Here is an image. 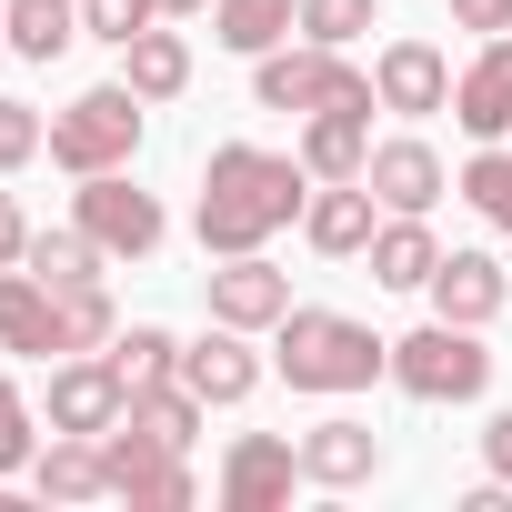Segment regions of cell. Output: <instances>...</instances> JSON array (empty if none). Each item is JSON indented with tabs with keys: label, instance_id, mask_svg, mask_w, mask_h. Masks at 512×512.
<instances>
[{
	"label": "cell",
	"instance_id": "obj_1",
	"mask_svg": "<svg viewBox=\"0 0 512 512\" xmlns=\"http://www.w3.org/2000/svg\"><path fill=\"white\" fill-rule=\"evenodd\" d=\"M312 201V171L262 151V141H221L211 171H201V251L221 262V251H262L272 231H292Z\"/></svg>",
	"mask_w": 512,
	"mask_h": 512
},
{
	"label": "cell",
	"instance_id": "obj_2",
	"mask_svg": "<svg viewBox=\"0 0 512 512\" xmlns=\"http://www.w3.org/2000/svg\"><path fill=\"white\" fill-rule=\"evenodd\" d=\"M372 372H392V342H372V322L282 312V382L292 392H372Z\"/></svg>",
	"mask_w": 512,
	"mask_h": 512
},
{
	"label": "cell",
	"instance_id": "obj_3",
	"mask_svg": "<svg viewBox=\"0 0 512 512\" xmlns=\"http://www.w3.org/2000/svg\"><path fill=\"white\" fill-rule=\"evenodd\" d=\"M392 382L412 392V402H482L492 392V352H482V332L472 322H422V332H402L392 342Z\"/></svg>",
	"mask_w": 512,
	"mask_h": 512
},
{
	"label": "cell",
	"instance_id": "obj_4",
	"mask_svg": "<svg viewBox=\"0 0 512 512\" xmlns=\"http://www.w3.org/2000/svg\"><path fill=\"white\" fill-rule=\"evenodd\" d=\"M131 151H141V91H131V81H101V91H81V101L51 121V161H61L71 181L121 171Z\"/></svg>",
	"mask_w": 512,
	"mask_h": 512
},
{
	"label": "cell",
	"instance_id": "obj_5",
	"mask_svg": "<svg viewBox=\"0 0 512 512\" xmlns=\"http://www.w3.org/2000/svg\"><path fill=\"white\" fill-rule=\"evenodd\" d=\"M251 101H262V111H332V101H382L342 51H322V41H302V51H262V61H251Z\"/></svg>",
	"mask_w": 512,
	"mask_h": 512
},
{
	"label": "cell",
	"instance_id": "obj_6",
	"mask_svg": "<svg viewBox=\"0 0 512 512\" xmlns=\"http://www.w3.org/2000/svg\"><path fill=\"white\" fill-rule=\"evenodd\" d=\"M101 452H111V492L131 502V512H191V462L171 452V442H151L141 422H111L101 432Z\"/></svg>",
	"mask_w": 512,
	"mask_h": 512
},
{
	"label": "cell",
	"instance_id": "obj_7",
	"mask_svg": "<svg viewBox=\"0 0 512 512\" xmlns=\"http://www.w3.org/2000/svg\"><path fill=\"white\" fill-rule=\"evenodd\" d=\"M81 231L111 251V262H141V251H161V231H171V221H161V201H151V191H131L121 171H91V181H81Z\"/></svg>",
	"mask_w": 512,
	"mask_h": 512
},
{
	"label": "cell",
	"instance_id": "obj_8",
	"mask_svg": "<svg viewBox=\"0 0 512 512\" xmlns=\"http://www.w3.org/2000/svg\"><path fill=\"white\" fill-rule=\"evenodd\" d=\"M282 312H292V282L262 262V251H221V272H211V322H231V332H282Z\"/></svg>",
	"mask_w": 512,
	"mask_h": 512
},
{
	"label": "cell",
	"instance_id": "obj_9",
	"mask_svg": "<svg viewBox=\"0 0 512 512\" xmlns=\"http://www.w3.org/2000/svg\"><path fill=\"white\" fill-rule=\"evenodd\" d=\"M121 412H131V382H121V362H111V352H101V362H91V352H71V362L51 372V432H111Z\"/></svg>",
	"mask_w": 512,
	"mask_h": 512
},
{
	"label": "cell",
	"instance_id": "obj_10",
	"mask_svg": "<svg viewBox=\"0 0 512 512\" xmlns=\"http://www.w3.org/2000/svg\"><path fill=\"white\" fill-rule=\"evenodd\" d=\"M292 482H302V452L282 432H241L221 462V512H272V502H292Z\"/></svg>",
	"mask_w": 512,
	"mask_h": 512
},
{
	"label": "cell",
	"instance_id": "obj_11",
	"mask_svg": "<svg viewBox=\"0 0 512 512\" xmlns=\"http://www.w3.org/2000/svg\"><path fill=\"white\" fill-rule=\"evenodd\" d=\"M422 292H432V312H442V322H472V332H482V322L512 302V272L492 262V251H442Z\"/></svg>",
	"mask_w": 512,
	"mask_h": 512
},
{
	"label": "cell",
	"instance_id": "obj_12",
	"mask_svg": "<svg viewBox=\"0 0 512 512\" xmlns=\"http://www.w3.org/2000/svg\"><path fill=\"white\" fill-rule=\"evenodd\" d=\"M372 91H382V111H402V121L452 111V61H442L432 41H392V51L372 61Z\"/></svg>",
	"mask_w": 512,
	"mask_h": 512
},
{
	"label": "cell",
	"instance_id": "obj_13",
	"mask_svg": "<svg viewBox=\"0 0 512 512\" xmlns=\"http://www.w3.org/2000/svg\"><path fill=\"white\" fill-rule=\"evenodd\" d=\"M0 352H31V362H61V292L21 262L0 272Z\"/></svg>",
	"mask_w": 512,
	"mask_h": 512
},
{
	"label": "cell",
	"instance_id": "obj_14",
	"mask_svg": "<svg viewBox=\"0 0 512 512\" xmlns=\"http://www.w3.org/2000/svg\"><path fill=\"white\" fill-rule=\"evenodd\" d=\"M382 201H372V181H322L312 201H302V231H312V251H322V262H352V251H372V221Z\"/></svg>",
	"mask_w": 512,
	"mask_h": 512
},
{
	"label": "cell",
	"instance_id": "obj_15",
	"mask_svg": "<svg viewBox=\"0 0 512 512\" xmlns=\"http://www.w3.org/2000/svg\"><path fill=\"white\" fill-rule=\"evenodd\" d=\"M362 161H372V101H332V111L302 121V171L312 181H362Z\"/></svg>",
	"mask_w": 512,
	"mask_h": 512
},
{
	"label": "cell",
	"instance_id": "obj_16",
	"mask_svg": "<svg viewBox=\"0 0 512 512\" xmlns=\"http://www.w3.org/2000/svg\"><path fill=\"white\" fill-rule=\"evenodd\" d=\"M362 181H372V201H382V211H432V201L452 191V181H442V151H432V141H372Z\"/></svg>",
	"mask_w": 512,
	"mask_h": 512
},
{
	"label": "cell",
	"instance_id": "obj_17",
	"mask_svg": "<svg viewBox=\"0 0 512 512\" xmlns=\"http://www.w3.org/2000/svg\"><path fill=\"white\" fill-rule=\"evenodd\" d=\"M292 452H302V482H322V492H352V482L382 472V442H372V422H352V412H342V422H312Z\"/></svg>",
	"mask_w": 512,
	"mask_h": 512
},
{
	"label": "cell",
	"instance_id": "obj_18",
	"mask_svg": "<svg viewBox=\"0 0 512 512\" xmlns=\"http://www.w3.org/2000/svg\"><path fill=\"white\" fill-rule=\"evenodd\" d=\"M452 121H462L472 141H502V131H512V31H492L482 61L452 81Z\"/></svg>",
	"mask_w": 512,
	"mask_h": 512
},
{
	"label": "cell",
	"instance_id": "obj_19",
	"mask_svg": "<svg viewBox=\"0 0 512 512\" xmlns=\"http://www.w3.org/2000/svg\"><path fill=\"white\" fill-rule=\"evenodd\" d=\"M181 382H191V392H201L211 412H221V402H251V392H262V362H251V332H231V322H221V332H201V342L181 352Z\"/></svg>",
	"mask_w": 512,
	"mask_h": 512
},
{
	"label": "cell",
	"instance_id": "obj_20",
	"mask_svg": "<svg viewBox=\"0 0 512 512\" xmlns=\"http://www.w3.org/2000/svg\"><path fill=\"white\" fill-rule=\"evenodd\" d=\"M31 492H41V502H101V492H111L101 432H51V452H31Z\"/></svg>",
	"mask_w": 512,
	"mask_h": 512
},
{
	"label": "cell",
	"instance_id": "obj_21",
	"mask_svg": "<svg viewBox=\"0 0 512 512\" xmlns=\"http://www.w3.org/2000/svg\"><path fill=\"white\" fill-rule=\"evenodd\" d=\"M302 31V0H211V41L241 51V61H262Z\"/></svg>",
	"mask_w": 512,
	"mask_h": 512
},
{
	"label": "cell",
	"instance_id": "obj_22",
	"mask_svg": "<svg viewBox=\"0 0 512 512\" xmlns=\"http://www.w3.org/2000/svg\"><path fill=\"white\" fill-rule=\"evenodd\" d=\"M432 262H442V241L422 231V211H392V221L372 231V282H382V292H422Z\"/></svg>",
	"mask_w": 512,
	"mask_h": 512
},
{
	"label": "cell",
	"instance_id": "obj_23",
	"mask_svg": "<svg viewBox=\"0 0 512 512\" xmlns=\"http://www.w3.org/2000/svg\"><path fill=\"white\" fill-rule=\"evenodd\" d=\"M121 81H131L141 101H181V91H191V41H181V31H141V41H121Z\"/></svg>",
	"mask_w": 512,
	"mask_h": 512
},
{
	"label": "cell",
	"instance_id": "obj_24",
	"mask_svg": "<svg viewBox=\"0 0 512 512\" xmlns=\"http://www.w3.org/2000/svg\"><path fill=\"white\" fill-rule=\"evenodd\" d=\"M0 41L21 61H61L81 41V0H11V11H0Z\"/></svg>",
	"mask_w": 512,
	"mask_h": 512
},
{
	"label": "cell",
	"instance_id": "obj_25",
	"mask_svg": "<svg viewBox=\"0 0 512 512\" xmlns=\"http://www.w3.org/2000/svg\"><path fill=\"white\" fill-rule=\"evenodd\" d=\"M101 262H111V251L71 221V231H31V272L51 282V292H71V282H101Z\"/></svg>",
	"mask_w": 512,
	"mask_h": 512
},
{
	"label": "cell",
	"instance_id": "obj_26",
	"mask_svg": "<svg viewBox=\"0 0 512 512\" xmlns=\"http://www.w3.org/2000/svg\"><path fill=\"white\" fill-rule=\"evenodd\" d=\"M111 332H121L111 292H101V282H71V292H61V362H71V352H111Z\"/></svg>",
	"mask_w": 512,
	"mask_h": 512
},
{
	"label": "cell",
	"instance_id": "obj_27",
	"mask_svg": "<svg viewBox=\"0 0 512 512\" xmlns=\"http://www.w3.org/2000/svg\"><path fill=\"white\" fill-rule=\"evenodd\" d=\"M452 191H462L492 231H512V151H502V141H482V151L462 161V181H452Z\"/></svg>",
	"mask_w": 512,
	"mask_h": 512
},
{
	"label": "cell",
	"instance_id": "obj_28",
	"mask_svg": "<svg viewBox=\"0 0 512 512\" xmlns=\"http://www.w3.org/2000/svg\"><path fill=\"white\" fill-rule=\"evenodd\" d=\"M111 362H121V382L141 392V382H171V372H181V342H171L161 322H131V332H111Z\"/></svg>",
	"mask_w": 512,
	"mask_h": 512
},
{
	"label": "cell",
	"instance_id": "obj_29",
	"mask_svg": "<svg viewBox=\"0 0 512 512\" xmlns=\"http://www.w3.org/2000/svg\"><path fill=\"white\" fill-rule=\"evenodd\" d=\"M372 21H382V0H302V41H322V51H352Z\"/></svg>",
	"mask_w": 512,
	"mask_h": 512
},
{
	"label": "cell",
	"instance_id": "obj_30",
	"mask_svg": "<svg viewBox=\"0 0 512 512\" xmlns=\"http://www.w3.org/2000/svg\"><path fill=\"white\" fill-rule=\"evenodd\" d=\"M161 21V0H81V31L91 41H141Z\"/></svg>",
	"mask_w": 512,
	"mask_h": 512
},
{
	"label": "cell",
	"instance_id": "obj_31",
	"mask_svg": "<svg viewBox=\"0 0 512 512\" xmlns=\"http://www.w3.org/2000/svg\"><path fill=\"white\" fill-rule=\"evenodd\" d=\"M51 151V121L31 111V101H0V171H21V161H41Z\"/></svg>",
	"mask_w": 512,
	"mask_h": 512
},
{
	"label": "cell",
	"instance_id": "obj_32",
	"mask_svg": "<svg viewBox=\"0 0 512 512\" xmlns=\"http://www.w3.org/2000/svg\"><path fill=\"white\" fill-rule=\"evenodd\" d=\"M31 452H41V432H31V402L0 382V472H31Z\"/></svg>",
	"mask_w": 512,
	"mask_h": 512
},
{
	"label": "cell",
	"instance_id": "obj_33",
	"mask_svg": "<svg viewBox=\"0 0 512 512\" xmlns=\"http://www.w3.org/2000/svg\"><path fill=\"white\" fill-rule=\"evenodd\" d=\"M21 262H31V211L0 191V272H21Z\"/></svg>",
	"mask_w": 512,
	"mask_h": 512
},
{
	"label": "cell",
	"instance_id": "obj_34",
	"mask_svg": "<svg viewBox=\"0 0 512 512\" xmlns=\"http://www.w3.org/2000/svg\"><path fill=\"white\" fill-rule=\"evenodd\" d=\"M452 21H462V31H482V41H492V31H512V0H452Z\"/></svg>",
	"mask_w": 512,
	"mask_h": 512
},
{
	"label": "cell",
	"instance_id": "obj_35",
	"mask_svg": "<svg viewBox=\"0 0 512 512\" xmlns=\"http://www.w3.org/2000/svg\"><path fill=\"white\" fill-rule=\"evenodd\" d=\"M482 462L512 482V412H492V422H482Z\"/></svg>",
	"mask_w": 512,
	"mask_h": 512
},
{
	"label": "cell",
	"instance_id": "obj_36",
	"mask_svg": "<svg viewBox=\"0 0 512 512\" xmlns=\"http://www.w3.org/2000/svg\"><path fill=\"white\" fill-rule=\"evenodd\" d=\"M191 11H211V0H161V21H191Z\"/></svg>",
	"mask_w": 512,
	"mask_h": 512
}]
</instances>
